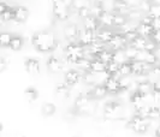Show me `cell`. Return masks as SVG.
<instances>
[{"label": "cell", "instance_id": "20", "mask_svg": "<svg viewBox=\"0 0 160 137\" xmlns=\"http://www.w3.org/2000/svg\"><path fill=\"white\" fill-rule=\"evenodd\" d=\"M153 87H154V82H152L151 80H147V81H144V82H140V83H137L136 90L137 91H140L143 96L147 97L148 95H151V94H152Z\"/></svg>", "mask_w": 160, "mask_h": 137}, {"label": "cell", "instance_id": "39", "mask_svg": "<svg viewBox=\"0 0 160 137\" xmlns=\"http://www.w3.org/2000/svg\"><path fill=\"white\" fill-rule=\"evenodd\" d=\"M147 40H148V39H146V37L137 36L136 39L134 41H131L129 45L132 46V47H135V48L138 49V51H143L144 47H146V43H147Z\"/></svg>", "mask_w": 160, "mask_h": 137}, {"label": "cell", "instance_id": "54", "mask_svg": "<svg viewBox=\"0 0 160 137\" xmlns=\"http://www.w3.org/2000/svg\"><path fill=\"white\" fill-rule=\"evenodd\" d=\"M21 137H25V136H21Z\"/></svg>", "mask_w": 160, "mask_h": 137}, {"label": "cell", "instance_id": "53", "mask_svg": "<svg viewBox=\"0 0 160 137\" xmlns=\"http://www.w3.org/2000/svg\"><path fill=\"white\" fill-rule=\"evenodd\" d=\"M114 2H119V1H124V0H113Z\"/></svg>", "mask_w": 160, "mask_h": 137}, {"label": "cell", "instance_id": "18", "mask_svg": "<svg viewBox=\"0 0 160 137\" xmlns=\"http://www.w3.org/2000/svg\"><path fill=\"white\" fill-rule=\"evenodd\" d=\"M29 10L25 7L24 5H18V6H15V21L17 24H22V23H25L29 18Z\"/></svg>", "mask_w": 160, "mask_h": 137}, {"label": "cell", "instance_id": "8", "mask_svg": "<svg viewBox=\"0 0 160 137\" xmlns=\"http://www.w3.org/2000/svg\"><path fill=\"white\" fill-rule=\"evenodd\" d=\"M46 66H47V70L51 73H59V72H65L66 69H65V63L59 58V56H52L47 59V63H46Z\"/></svg>", "mask_w": 160, "mask_h": 137}, {"label": "cell", "instance_id": "34", "mask_svg": "<svg viewBox=\"0 0 160 137\" xmlns=\"http://www.w3.org/2000/svg\"><path fill=\"white\" fill-rule=\"evenodd\" d=\"M70 6L72 7V10H75L77 12L84 7H90L92 2H90V0H71Z\"/></svg>", "mask_w": 160, "mask_h": 137}, {"label": "cell", "instance_id": "51", "mask_svg": "<svg viewBox=\"0 0 160 137\" xmlns=\"http://www.w3.org/2000/svg\"><path fill=\"white\" fill-rule=\"evenodd\" d=\"M154 137H160V124L154 130Z\"/></svg>", "mask_w": 160, "mask_h": 137}, {"label": "cell", "instance_id": "7", "mask_svg": "<svg viewBox=\"0 0 160 137\" xmlns=\"http://www.w3.org/2000/svg\"><path fill=\"white\" fill-rule=\"evenodd\" d=\"M129 42L127 40V37L119 32H116L114 36L112 37V40L108 42V48L112 49L113 52H117V51H124V49L128 47Z\"/></svg>", "mask_w": 160, "mask_h": 137}, {"label": "cell", "instance_id": "46", "mask_svg": "<svg viewBox=\"0 0 160 137\" xmlns=\"http://www.w3.org/2000/svg\"><path fill=\"white\" fill-rule=\"evenodd\" d=\"M92 16V12H90V7H84L80 10V11H77V17L80 18L81 21H84L86 18H88V17Z\"/></svg>", "mask_w": 160, "mask_h": 137}, {"label": "cell", "instance_id": "28", "mask_svg": "<svg viewBox=\"0 0 160 137\" xmlns=\"http://www.w3.org/2000/svg\"><path fill=\"white\" fill-rule=\"evenodd\" d=\"M130 10H131V7L129 6L128 2L124 0V1H119V2H114V8H113L112 12L119 13V15H124V16H128Z\"/></svg>", "mask_w": 160, "mask_h": 137}, {"label": "cell", "instance_id": "10", "mask_svg": "<svg viewBox=\"0 0 160 137\" xmlns=\"http://www.w3.org/2000/svg\"><path fill=\"white\" fill-rule=\"evenodd\" d=\"M82 80H83V72L78 69L72 67L64 72V82L70 87L76 86L77 83L82 82Z\"/></svg>", "mask_w": 160, "mask_h": 137}, {"label": "cell", "instance_id": "31", "mask_svg": "<svg viewBox=\"0 0 160 137\" xmlns=\"http://www.w3.org/2000/svg\"><path fill=\"white\" fill-rule=\"evenodd\" d=\"M39 91L35 87H27L24 89V97L29 101V102H34L39 99Z\"/></svg>", "mask_w": 160, "mask_h": 137}, {"label": "cell", "instance_id": "44", "mask_svg": "<svg viewBox=\"0 0 160 137\" xmlns=\"http://www.w3.org/2000/svg\"><path fill=\"white\" fill-rule=\"evenodd\" d=\"M147 15L149 17H152L153 19H160V5H158V4H152V6H151Z\"/></svg>", "mask_w": 160, "mask_h": 137}, {"label": "cell", "instance_id": "55", "mask_svg": "<svg viewBox=\"0 0 160 137\" xmlns=\"http://www.w3.org/2000/svg\"><path fill=\"white\" fill-rule=\"evenodd\" d=\"M149 1H153V0H149Z\"/></svg>", "mask_w": 160, "mask_h": 137}, {"label": "cell", "instance_id": "23", "mask_svg": "<svg viewBox=\"0 0 160 137\" xmlns=\"http://www.w3.org/2000/svg\"><path fill=\"white\" fill-rule=\"evenodd\" d=\"M70 93H71V87L68 86L65 82H60V83H58V84L56 86L57 96L66 99V97L70 96Z\"/></svg>", "mask_w": 160, "mask_h": 137}, {"label": "cell", "instance_id": "27", "mask_svg": "<svg viewBox=\"0 0 160 137\" xmlns=\"http://www.w3.org/2000/svg\"><path fill=\"white\" fill-rule=\"evenodd\" d=\"M113 12L110 11H105V13L99 18L101 28H113Z\"/></svg>", "mask_w": 160, "mask_h": 137}, {"label": "cell", "instance_id": "16", "mask_svg": "<svg viewBox=\"0 0 160 137\" xmlns=\"http://www.w3.org/2000/svg\"><path fill=\"white\" fill-rule=\"evenodd\" d=\"M86 94L92 97V99L96 100V101L104 100L105 97L108 95V93H107L104 84H96L94 87H89V91H87Z\"/></svg>", "mask_w": 160, "mask_h": 137}, {"label": "cell", "instance_id": "38", "mask_svg": "<svg viewBox=\"0 0 160 137\" xmlns=\"http://www.w3.org/2000/svg\"><path fill=\"white\" fill-rule=\"evenodd\" d=\"M124 53H125V56H127L129 61H135V60L137 59V56H138L140 51L136 49L135 47H132V46L128 45V47L124 49Z\"/></svg>", "mask_w": 160, "mask_h": 137}, {"label": "cell", "instance_id": "29", "mask_svg": "<svg viewBox=\"0 0 160 137\" xmlns=\"http://www.w3.org/2000/svg\"><path fill=\"white\" fill-rule=\"evenodd\" d=\"M144 15L146 13H143L140 8L137 7H134L130 10V12L128 13V16H127V18H128L129 21H131V22H135V23H140L141 21H142V18L144 17Z\"/></svg>", "mask_w": 160, "mask_h": 137}, {"label": "cell", "instance_id": "32", "mask_svg": "<svg viewBox=\"0 0 160 137\" xmlns=\"http://www.w3.org/2000/svg\"><path fill=\"white\" fill-rule=\"evenodd\" d=\"M24 46V39L21 35H13L11 43H10V47L8 48L11 51H21Z\"/></svg>", "mask_w": 160, "mask_h": 137}, {"label": "cell", "instance_id": "43", "mask_svg": "<svg viewBox=\"0 0 160 137\" xmlns=\"http://www.w3.org/2000/svg\"><path fill=\"white\" fill-rule=\"evenodd\" d=\"M119 66L117 63H110V64L107 65V67H106V72L108 73L110 76H112V77H118V72H119Z\"/></svg>", "mask_w": 160, "mask_h": 137}, {"label": "cell", "instance_id": "19", "mask_svg": "<svg viewBox=\"0 0 160 137\" xmlns=\"http://www.w3.org/2000/svg\"><path fill=\"white\" fill-rule=\"evenodd\" d=\"M116 32H113L111 28H100L96 32V36H98V41L102 42L105 45H108V42L112 40Z\"/></svg>", "mask_w": 160, "mask_h": 137}, {"label": "cell", "instance_id": "13", "mask_svg": "<svg viewBox=\"0 0 160 137\" xmlns=\"http://www.w3.org/2000/svg\"><path fill=\"white\" fill-rule=\"evenodd\" d=\"M104 86L108 93V95H119L124 91L122 89V86H120L119 77H110Z\"/></svg>", "mask_w": 160, "mask_h": 137}, {"label": "cell", "instance_id": "35", "mask_svg": "<svg viewBox=\"0 0 160 137\" xmlns=\"http://www.w3.org/2000/svg\"><path fill=\"white\" fill-rule=\"evenodd\" d=\"M105 11H106V10H105L104 6L100 4V1H99V2H95V4H92V6H90V12H92V16L96 17L98 19H99L100 17L104 15Z\"/></svg>", "mask_w": 160, "mask_h": 137}, {"label": "cell", "instance_id": "50", "mask_svg": "<svg viewBox=\"0 0 160 137\" xmlns=\"http://www.w3.org/2000/svg\"><path fill=\"white\" fill-rule=\"evenodd\" d=\"M152 25L155 30H160V19H153Z\"/></svg>", "mask_w": 160, "mask_h": 137}, {"label": "cell", "instance_id": "36", "mask_svg": "<svg viewBox=\"0 0 160 137\" xmlns=\"http://www.w3.org/2000/svg\"><path fill=\"white\" fill-rule=\"evenodd\" d=\"M113 15H114V17H113V28H116V29H120L128 22V18L124 15H119V13H116V12H113Z\"/></svg>", "mask_w": 160, "mask_h": 137}, {"label": "cell", "instance_id": "22", "mask_svg": "<svg viewBox=\"0 0 160 137\" xmlns=\"http://www.w3.org/2000/svg\"><path fill=\"white\" fill-rule=\"evenodd\" d=\"M82 23H83V28L84 29H88V30H92V32H98L101 28L100 21L96 17H93V16L86 18L84 21H82Z\"/></svg>", "mask_w": 160, "mask_h": 137}, {"label": "cell", "instance_id": "56", "mask_svg": "<svg viewBox=\"0 0 160 137\" xmlns=\"http://www.w3.org/2000/svg\"><path fill=\"white\" fill-rule=\"evenodd\" d=\"M73 137H75V136H73Z\"/></svg>", "mask_w": 160, "mask_h": 137}, {"label": "cell", "instance_id": "52", "mask_svg": "<svg viewBox=\"0 0 160 137\" xmlns=\"http://www.w3.org/2000/svg\"><path fill=\"white\" fill-rule=\"evenodd\" d=\"M45 5H49L51 6V8H52V5H53V2H54V0H41Z\"/></svg>", "mask_w": 160, "mask_h": 137}, {"label": "cell", "instance_id": "26", "mask_svg": "<svg viewBox=\"0 0 160 137\" xmlns=\"http://www.w3.org/2000/svg\"><path fill=\"white\" fill-rule=\"evenodd\" d=\"M1 24L4 25L6 22H13L15 21V6H8L5 11L0 12Z\"/></svg>", "mask_w": 160, "mask_h": 137}, {"label": "cell", "instance_id": "30", "mask_svg": "<svg viewBox=\"0 0 160 137\" xmlns=\"http://www.w3.org/2000/svg\"><path fill=\"white\" fill-rule=\"evenodd\" d=\"M129 76H134V69H132L131 61L120 65L119 72H118V77H129Z\"/></svg>", "mask_w": 160, "mask_h": 137}, {"label": "cell", "instance_id": "3", "mask_svg": "<svg viewBox=\"0 0 160 137\" xmlns=\"http://www.w3.org/2000/svg\"><path fill=\"white\" fill-rule=\"evenodd\" d=\"M102 118L105 120L110 121H127V115H125V107L120 102V100H108L105 102L102 106Z\"/></svg>", "mask_w": 160, "mask_h": 137}, {"label": "cell", "instance_id": "37", "mask_svg": "<svg viewBox=\"0 0 160 137\" xmlns=\"http://www.w3.org/2000/svg\"><path fill=\"white\" fill-rule=\"evenodd\" d=\"M137 25L138 23H135V22H131V21H129L125 23V24L123 25L120 29H118V32H122L123 35H125V34H129V32H136L137 29Z\"/></svg>", "mask_w": 160, "mask_h": 137}, {"label": "cell", "instance_id": "15", "mask_svg": "<svg viewBox=\"0 0 160 137\" xmlns=\"http://www.w3.org/2000/svg\"><path fill=\"white\" fill-rule=\"evenodd\" d=\"M129 101H130V104L132 105L134 107V110H135V112L136 111H140L141 108H143L144 106H146V96H143L140 91H137V90H134V91H131V93H129Z\"/></svg>", "mask_w": 160, "mask_h": 137}, {"label": "cell", "instance_id": "45", "mask_svg": "<svg viewBox=\"0 0 160 137\" xmlns=\"http://www.w3.org/2000/svg\"><path fill=\"white\" fill-rule=\"evenodd\" d=\"M158 48H159V46H158L157 43H154V41H152L151 39H148V40H147V43H146V47H144L143 51L151 52V53H155Z\"/></svg>", "mask_w": 160, "mask_h": 137}, {"label": "cell", "instance_id": "42", "mask_svg": "<svg viewBox=\"0 0 160 137\" xmlns=\"http://www.w3.org/2000/svg\"><path fill=\"white\" fill-rule=\"evenodd\" d=\"M13 35L8 32H2L0 35V46L1 47H10V43L12 40Z\"/></svg>", "mask_w": 160, "mask_h": 137}, {"label": "cell", "instance_id": "11", "mask_svg": "<svg viewBox=\"0 0 160 137\" xmlns=\"http://www.w3.org/2000/svg\"><path fill=\"white\" fill-rule=\"evenodd\" d=\"M81 29L77 23H69L64 27V36L68 42H77L80 37Z\"/></svg>", "mask_w": 160, "mask_h": 137}, {"label": "cell", "instance_id": "1", "mask_svg": "<svg viewBox=\"0 0 160 137\" xmlns=\"http://www.w3.org/2000/svg\"><path fill=\"white\" fill-rule=\"evenodd\" d=\"M32 45L40 53H51L54 52L59 46L56 34L52 30H39L32 35Z\"/></svg>", "mask_w": 160, "mask_h": 137}, {"label": "cell", "instance_id": "48", "mask_svg": "<svg viewBox=\"0 0 160 137\" xmlns=\"http://www.w3.org/2000/svg\"><path fill=\"white\" fill-rule=\"evenodd\" d=\"M151 76H154V77L160 78V63L152 66V69H151V71H149V77H151Z\"/></svg>", "mask_w": 160, "mask_h": 137}, {"label": "cell", "instance_id": "47", "mask_svg": "<svg viewBox=\"0 0 160 137\" xmlns=\"http://www.w3.org/2000/svg\"><path fill=\"white\" fill-rule=\"evenodd\" d=\"M10 65V60L6 56H1L0 58V72H5V70L8 69V66Z\"/></svg>", "mask_w": 160, "mask_h": 137}, {"label": "cell", "instance_id": "17", "mask_svg": "<svg viewBox=\"0 0 160 137\" xmlns=\"http://www.w3.org/2000/svg\"><path fill=\"white\" fill-rule=\"evenodd\" d=\"M24 70L29 75H38V73H40V60L36 59V58H27L24 60Z\"/></svg>", "mask_w": 160, "mask_h": 137}, {"label": "cell", "instance_id": "33", "mask_svg": "<svg viewBox=\"0 0 160 137\" xmlns=\"http://www.w3.org/2000/svg\"><path fill=\"white\" fill-rule=\"evenodd\" d=\"M113 52L112 49H110V48H106L105 51H102L99 56H96L99 60H101L102 63H105L106 65H108L110 63H112L113 61Z\"/></svg>", "mask_w": 160, "mask_h": 137}, {"label": "cell", "instance_id": "40", "mask_svg": "<svg viewBox=\"0 0 160 137\" xmlns=\"http://www.w3.org/2000/svg\"><path fill=\"white\" fill-rule=\"evenodd\" d=\"M113 61L117 63L118 65H123L128 63L129 60L125 56V53H124V51H117V52L113 53Z\"/></svg>", "mask_w": 160, "mask_h": 137}, {"label": "cell", "instance_id": "6", "mask_svg": "<svg viewBox=\"0 0 160 137\" xmlns=\"http://www.w3.org/2000/svg\"><path fill=\"white\" fill-rule=\"evenodd\" d=\"M52 15L57 21L65 22L70 19V5L66 0H54L52 5Z\"/></svg>", "mask_w": 160, "mask_h": 137}, {"label": "cell", "instance_id": "2", "mask_svg": "<svg viewBox=\"0 0 160 137\" xmlns=\"http://www.w3.org/2000/svg\"><path fill=\"white\" fill-rule=\"evenodd\" d=\"M96 111H98V101L88 96L87 94L82 93L73 101L72 113L75 115L92 117V115H95Z\"/></svg>", "mask_w": 160, "mask_h": 137}, {"label": "cell", "instance_id": "14", "mask_svg": "<svg viewBox=\"0 0 160 137\" xmlns=\"http://www.w3.org/2000/svg\"><path fill=\"white\" fill-rule=\"evenodd\" d=\"M136 60L137 61H142V63L149 65V66H154V65L160 63V59L159 56H157V53H151V52H147V51H140Z\"/></svg>", "mask_w": 160, "mask_h": 137}, {"label": "cell", "instance_id": "5", "mask_svg": "<svg viewBox=\"0 0 160 137\" xmlns=\"http://www.w3.org/2000/svg\"><path fill=\"white\" fill-rule=\"evenodd\" d=\"M125 126H127V129L131 130L132 132H135L137 135H144L151 129L152 120L144 118L137 113H134L131 117H129L128 120L125 121Z\"/></svg>", "mask_w": 160, "mask_h": 137}, {"label": "cell", "instance_id": "4", "mask_svg": "<svg viewBox=\"0 0 160 137\" xmlns=\"http://www.w3.org/2000/svg\"><path fill=\"white\" fill-rule=\"evenodd\" d=\"M86 56V47L80 42H68L64 46V61L66 64L76 65Z\"/></svg>", "mask_w": 160, "mask_h": 137}, {"label": "cell", "instance_id": "49", "mask_svg": "<svg viewBox=\"0 0 160 137\" xmlns=\"http://www.w3.org/2000/svg\"><path fill=\"white\" fill-rule=\"evenodd\" d=\"M151 40L154 41V43H157V45L160 47V30H154L152 37H151Z\"/></svg>", "mask_w": 160, "mask_h": 137}, {"label": "cell", "instance_id": "25", "mask_svg": "<svg viewBox=\"0 0 160 137\" xmlns=\"http://www.w3.org/2000/svg\"><path fill=\"white\" fill-rule=\"evenodd\" d=\"M57 112V106L53 102H45L41 106V114L45 118H51L53 117Z\"/></svg>", "mask_w": 160, "mask_h": 137}, {"label": "cell", "instance_id": "21", "mask_svg": "<svg viewBox=\"0 0 160 137\" xmlns=\"http://www.w3.org/2000/svg\"><path fill=\"white\" fill-rule=\"evenodd\" d=\"M154 30L155 29L153 28L152 24H144V23H138L136 29L137 34L140 36H142V37H146V39H151Z\"/></svg>", "mask_w": 160, "mask_h": 137}, {"label": "cell", "instance_id": "24", "mask_svg": "<svg viewBox=\"0 0 160 137\" xmlns=\"http://www.w3.org/2000/svg\"><path fill=\"white\" fill-rule=\"evenodd\" d=\"M106 67L107 65L102 63L101 60H99L98 58L92 59V63H90V67H89V71L93 73H101L106 72Z\"/></svg>", "mask_w": 160, "mask_h": 137}, {"label": "cell", "instance_id": "41", "mask_svg": "<svg viewBox=\"0 0 160 137\" xmlns=\"http://www.w3.org/2000/svg\"><path fill=\"white\" fill-rule=\"evenodd\" d=\"M151 97H152V101L154 102V105L160 106V83H158V82L154 83Z\"/></svg>", "mask_w": 160, "mask_h": 137}, {"label": "cell", "instance_id": "12", "mask_svg": "<svg viewBox=\"0 0 160 137\" xmlns=\"http://www.w3.org/2000/svg\"><path fill=\"white\" fill-rule=\"evenodd\" d=\"M98 41V36H96V32H92L88 29H81L80 37H78V42L83 47H89L90 45H93L94 42Z\"/></svg>", "mask_w": 160, "mask_h": 137}, {"label": "cell", "instance_id": "9", "mask_svg": "<svg viewBox=\"0 0 160 137\" xmlns=\"http://www.w3.org/2000/svg\"><path fill=\"white\" fill-rule=\"evenodd\" d=\"M135 113L142 115L144 118L149 119V120H159L160 119V106L157 105H146L143 108H141L140 111H136Z\"/></svg>", "mask_w": 160, "mask_h": 137}]
</instances>
